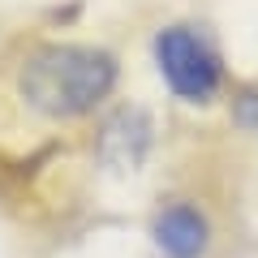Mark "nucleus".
<instances>
[{
	"mask_svg": "<svg viewBox=\"0 0 258 258\" xmlns=\"http://www.w3.org/2000/svg\"><path fill=\"white\" fill-rule=\"evenodd\" d=\"M237 120L249 129V134H258V91H245L237 99Z\"/></svg>",
	"mask_w": 258,
	"mask_h": 258,
	"instance_id": "nucleus-5",
	"label": "nucleus"
},
{
	"mask_svg": "<svg viewBox=\"0 0 258 258\" xmlns=\"http://www.w3.org/2000/svg\"><path fill=\"white\" fill-rule=\"evenodd\" d=\"M151 147V120L142 108H116L99 129V159L112 172H134V168L147 159Z\"/></svg>",
	"mask_w": 258,
	"mask_h": 258,
	"instance_id": "nucleus-3",
	"label": "nucleus"
},
{
	"mask_svg": "<svg viewBox=\"0 0 258 258\" xmlns=\"http://www.w3.org/2000/svg\"><path fill=\"white\" fill-rule=\"evenodd\" d=\"M155 64L164 74L168 91L185 103H207L220 91V56L207 47L203 35L189 26H164L155 35Z\"/></svg>",
	"mask_w": 258,
	"mask_h": 258,
	"instance_id": "nucleus-2",
	"label": "nucleus"
},
{
	"mask_svg": "<svg viewBox=\"0 0 258 258\" xmlns=\"http://www.w3.org/2000/svg\"><path fill=\"white\" fill-rule=\"evenodd\" d=\"M116 86V60L99 47H78V43H52L26 56L18 74V91L43 116H86L108 99Z\"/></svg>",
	"mask_w": 258,
	"mask_h": 258,
	"instance_id": "nucleus-1",
	"label": "nucleus"
},
{
	"mask_svg": "<svg viewBox=\"0 0 258 258\" xmlns=\"http://www.w3.org/2000/svg\"><path fill=\"white\" fill-rule=\"evenodd\" d=\"M151 237L168 258H203L211 245V224L198 207L189 203H168L151 224Z\"/></svg>",
	"mask_w": 258,
	"mask_h": 258,
	"instance_id": "nucleus-4",
	"label": "nucleus"
}]
</instances>
